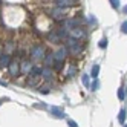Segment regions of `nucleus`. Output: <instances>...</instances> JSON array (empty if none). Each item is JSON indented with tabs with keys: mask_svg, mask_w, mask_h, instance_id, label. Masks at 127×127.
Returning <instances> with one entry per match:
<instances>
[{
	"mask_svg": "<svg viewBox=\"0 0 127 127\" xmlns=\"http://www.w3.org/2000/svg\"><path fill=\"white\" fill-rule=\"evenodd\" d=\"M51 113L55 116V118H64V112H63V109H60V107H51Z\"/></svg>",
	"mask_w": 127,
	"mask_h": 127,
	"instance_id": "7",
	"label": "nucleus"
},
{
	"mask_svg": "<svg viewBox=\"0 0 127 127\" xmlns=\"http://www.w3.org/2000/svg\"><path fill=\"white\" fill-rule=\"evenodd\" d=\"M40 92H43V94H48L49 90H48V87H43V89H40Z\"/></svg>",
	"mask_w": 127,
	"mask_h": 127,
	"instance_id": "24",
	"label": "nucleus"
},
{
	"mask_svg": "<svg viewBox=\"0 0 127 127\" xmlns=\"http://www.w3.org/2000/svg\"><path fill=\"white\" fill-rule=\"evenodd\" d=\"M67 51H70L72 54H80V51H81V46L78 44V41L77 40H74V38H67Z\"/></svg>",
	"mask_w": 127,
	"mask_h": 127,
	"instance_id": "1",
	"label": "nucleus"
},
{
	"mask_svg": "<svg viewBox=\"0 0 127 127\" xmlns=\"http://www.w3.org/2000/svg\"><path fill=\"white\" fill-rule=\"evenodd\" d=\"M22 70H23V72H29V70H32V67H31V63L25 61L23 64H22Z\"/></svg>",
	"mask_w": 127,
	"mask_h": 127,
	"instance_id": "14",
	"label": "nucleus"
},
{
	"mask_svg": "<svg viewBox=\"0 0 127 127\" xmlns=\"http://www.w3.org/2000/svg\"><path fill=\"white\" fill-rule=\"evenodd\" d=\"M124 127H127V126H124Z\"/></svg>",
	"mask_w": 127,
	"mask_h": 127,
	"instance_id": "28",
	"label": "nucleus"
},
{
	"mask_svg": "<svg viewBox=\"0 0 127 127\" xmlns=\"http://www.w3.org/2000/svg\"><path fill=\"white\" fill-rule=\"evenodd\" d=\"M41 70H43V69H40V67H32L31 74H32V77H34V75H41Z\"/></svg>",
	"mask_w": 127,
	"mask_h": 127,
	"instance_id": "17",
	"label": "nucleus"
},
{
	"mask_svg": "<svg viewBox=\"0 0 127 127\" xmlns=\"http://www.w3.org/2000/svg\"><path fill=\"white\" fill-rule=\"evenodd\" d=\"M126 94H127V89H126Z\"/></svg>",
	"mask_w": 127,
	"mask_h": 127,
	"instance_id": "27",
	"label": "nucleus"
},
{
	"mask_svg": "<svg viewBox=\"0 0 127 127\" xmlns=\"http://www.w3.org/2000/svg\"><path fill=\"white\" fill-rule=\"evenodd\" d=\"M67 124H69V127H78V124H77L75 121H72V120H69Z\"/></svg>",
	"mask_w": 127,
	"mask_h": 127,
	"instance_id": "22",
	"label": "nucleus"
},
{
	"mask_svg": "<svg viewBox=\"0 0 127 127\" xmlns=\"http://www.w3.org/2000/svg\"><path fill=\"white\" fill-rule=\"evenodd\" d=\"M3 101H8V98H0V106H2Z\"/></svg>",
	"mask_w": 127,
	"mask_h": 127,
	"instance_id": "25",
	"label": "nucleus"
},
{
	"mask_svg": "<svg viewBox=\"0 0 127 127\" xmlns=\"http://www.w3.org/2000/svg\"><path fill=\"white\" fill-rule=\"evenodd\" d=\"M48 38H49V41H52V43H54V41H58V38H60V34H57V32H51Z\"/></svg>",
	"mask_w": 127,
	"mask_h": 127,
	"instance_id": "13",
	"label": "nucleus"
},
{
	"mask_svg": "<svg viewBox=\"0 0 127 127\" xmlns=\"http://www.w3.org/2000/svg\"><path fill=\"white\" fill-rule=\"evenodd\" d=\"M41 77H44L46 80H51V78H52V70H51L49 67H44V69L41 70Z\"/></svg>",
	"mask_w": 127,
	"mask_h": 127,
	"instance_id": "9",
	"label": "nucleus"
},
{
	"mask_svg": "<svg viewBox=\"0 0 127 127\" xmlns=\"http://www.w3.org/2000/svg\"><path fill=\"white\" fill-rule=\"evenodd\" d=\"M69 34H70L69 37H70V38H74V40H80V38H83V37H84V31L81 29V28H75V29H72Z\"/></svg>",
	"mask_w": 127,
	"mask_h": 127,
	"instance_id": "4",
	"label": "nucleus"
},
{
	"mask_svg": "<svg viewBox=\"0 0 127 127\" xmlns=\"http://www.w3.org/2000/svg\"><path fill=\"white\" fill-rule=\"evenodd\" d=\"M98 87H99V81H98V80H95L94 83L90 84V90H94V92H95V90H98Z\"/></svg>",
	"mask_w": 127,
	"mask_h": 127,
	"instance_id": "16",
	"label": "nucleus"
},
{
	"mask_svg": "<svg viewBox=\"0 0 127 127\" xmlns=\"http://www.w3.org/2000/svg\"><path fill=\"white\" fill-rule=\"evenodd\" d=\"M118 98H120V99H124V89H123V87L118 90Z\"/></svg>",
	"mask_w": 127,
	"mask_h": 127,
	"instance_id": "21",
	"label": "nucleus"
},
{
	"mask_svg": "<svg viewBox=\"0 0 127 127\" xmlns=\"http://www.w3.org/2000/svg\"><path fill=\"white\" fill-rule=\"evenodd\" d=\"M81 81H83V84L86 86V87H90V81H89V75H83V77H81Z\"/></svg>",
	"mask_w": 127,
	"mask_h": 127,
	"instance_id": "15",
	"label": "nucleus"
},
{
	"mask_svg": "<svg viewBox=\"0 0 127 127\" xmlns=\"http://www.w3.org/2000/svg\"><path fill=\"white\" fill-rule=\"evenodd\" d=\"M118 121H120L121 124H124V121H126V109H121V110H120V115H118Z\"/></svg>",
	"mask_w": 127,
	"mask_h": 127,
	"instance_id": "12",
	"label": "nucleus"
},
{
	"mask_svg": "<svg viewBox=\"0 0 127 127\" xmlns=\"http://www.w3.org/2000/svg\"><path fill=\"white\" fill-rule=\"evenodd\" d=\"M9 72H11V75H12V77H17V75H19L20 66H19V63H17V61H12L11 64H9Z\"/></svg>",
	"mask_w": 127,
	"mask_h": 127,
	"instance_id": "6",
	"label": "nucleus"
},
{
	"mask_svg": "<svg viewBox=\"0 0 127 127\" xmlns=\"http://www.w3.org/2000/svg\"><path fill=\"white\" fill-rule=\"evenodd\" d=\"M77 2H74V0H57L55 5L57 8H61V9H64L66 6H72V5H75Z\"/></svg>",
	"mask_w": 127,
	"mask_h": 127,
	"instance_id": "5",
	"label": "nucleus"
},
{
	"mask_svg": "<svg viewBox=\"0 0 127 127\" xmlns=\"http://www.w3.org/2000/svg\"><path fill=\"white\" fill-rule=\"evenodd\" d=\"M61 14H63V9H61V8H58V9H55V11H52V17H54V19H57V20L63 17Z\"/></svg>",
	"mask_w": 127,
	"mask_h": 127,
	"instance_id": "11",
	"label": "nucleus"
},
{
	"mask_svg": "<svg viewBox=\"0 0 127 127\" xmlns=\"http://www.w3.org/2000/svg\"><path fill=\"white\" fill-rule=\"evenodd\" d=\"M11 64V57L8 54H2L0 55V66H9Z\"/></svg>",
	"mask_w": 127,
	"mask_h": 127,
	"instance_id": "8",
	"label": "nucleus"
},
{
	"mask_svg": "<svg viewBox=\"0 0 127 127\" xmlns=\"http://www.w3.org/2000/svg\"><path fill=\"white\" fill-rule=\"evenodd\" d=\"M66 54H67V48H60L58 51L54 52V60H55L57 63H61L66 58Z\"/></svg>",
	"mask_w": 127,
	"mask_h": 127,
	"instance_id": "2",
	"label": "nucleus"
},
{
	"mask_svg": "<svg viewBox=\"0 0 127 127\" xmlns=\"http://www.w3.org/2000/svg\"><path fill=\"white\" fill-rule=\"evenodd\" d=\"M110 3H112V6H113V8H120V2H118V0H112Z\"/></svg>",
	"mask_w": 127,
	"mask_h": 127,
	"instance_id": "23",
	"label": "nucleus"
},
{
	"mask_svg": "<svg viewBox=\"0 0 127 127\" xmlns=\"http://www.w3.org/2000/svg\"><path fill=\"white\" fill-rule=\"evenodd\" d=\"M121 31H123V34H127V20L121 25Z\"/></svg>",
	"mask_w": 127,
	"mask_h": 127,
	"instance_id": "20",
	"label": "nucleus"
},
{
	"mask_svg": "<svg viewBox=\"0 0 127 127\" xmlns=\"http://www.w3.org/2000/svg\"><path fill=\"white\" fill-rule=\"evenodd\" d=\"M98 74H99V64H94V67H92V70H90V77H94V78L96 80V77H98Z\"/></svg>",
	"mask_w": 127,
	"mask_h": 127,
	"instance_id": "10",
	"label": "nucleus"
},
{
	"mask_svg": "<svg viewBox=\"0 0 127 127\" xmlns=\"http://www.w3.org/2000/svg\"><path fill=\"white\" fill-rule=\"evenodd\" d=\"M124 11H126V14H127V6H126V8H124Z\"/></svg>",
	"mask_w": 127,
	"mask_h": 127,
	"instance_id": "26",
	"label": "nucleus"
},
{
	"mask_svg": "<svg viewBox=\"0 0 127 127\" xmlns=\"http://www.w3.org/2000/svg\"><path fill=\"white\" fill-rule=\"evenodd\" d=\"M98 46H99V48H106V46H107V40H106V38H103L101 41L98 43Z\"/></svg>",
	"mask_w": 127,
	"mask_h": 127,
	"instance_id": "19",
	"label": "nucleus"
},
{
	"mask_svg": "<svg viewBox=\"0 0 127 127\" xmlns=\"http://www.w3.org/2000/svg\"><path fill=\"white\" fill-rule=\"evenodd\" d=\"M52 60H54V54H51V55H49V57L46 58V64H48V67H49V66L52 64Z\"/></svg>",
	"mask_w": 127,
	"mask_h": 127,
	"instance_id": "18",
	"label": "nucleus"
},
{
	"mask_svg": "<svg viewBox=\"0 0 127 127\" xmlns=\"http://www.w3.org/2000/svg\"><path fill=\"white\" fill-rule=\"evenodd\" d=\"M31 55H32V58H35V60H41V58H44V49H43L41 46H35V48L32 49V52H31Z\"/></svg>",
	"mask_w": 127,
	"mask_h": 127,
	"instance_id": "3",
	"label": "nucleus"
}]
</instances>
